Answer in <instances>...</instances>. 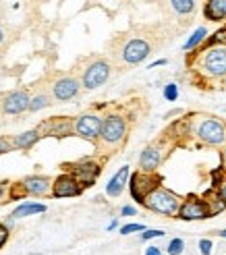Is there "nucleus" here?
I'll return each mask as SVG.
<instances>
[{"label": "nucleus", "mask_w": 226, "mask_h": 255, "mask_svg": "<svg viewBox=\"0 0 226 255\" xmlns=\"http://www.w3.org/2000/svg\"><path fill=\"white\" fill-rule=\"evenodd\" d=\"M166 63H168V60H166V58H160V60H156V63H152V65L147 67V69H156V67H162V65H166Z\"/></svg>", "instance_id": "obj_33"}, {"label": "nucleus", "mask_w": 226, "mask_h": 255, "mask_svg": "<svg viewBox=\"0 0 226 255\" xmlns=\"http://www.w3.org/2000/svg\"><path fill=\"white\" fill-rule=\"evenodd\" d=\"M210 216L212 214H210L208 203L197 199V197H189L179 210V218H183V220H203Z\"/></svg>", "instance_id": "obj_9"}, {"label": "nucleus", "mask_w": 226, "mask_h": 255, "mask_svg": "<svg viewBox=\"0 0 226 255\" xmlns=\"http://www.w3.org/2000/svg\"><path fill=\"white\" fill-rule=\"evenodd\" d=\"M203 15L210 21H222V19H226V0H208L203 6Z\"/></svg>", "instance_id": "obj_18"}, {"label": "nucleus", "mask_w": 226, "mask_h": 255, "mask_svg": "<svg viewBox=\"0 0 226 255\" xmlns=\"http://www.w3.org/2000/svg\"><path fill=\"white\" fill-rule=\"evenodd\" d=\"M164 98L168 102H174L176 98H179V87H176V83H168L164 87Z\"/></svg>", "instance_id": "obj_25"}, {"label": "nucleus", "mask_w": 226, "mask_h": 255, "mask_svg": "<svg viewBox=\"0 0 226 255\" xmlns=\"http://www.w3.org/2000/svg\"><path fill=\"white\" fill-rule=\"evenodd\" d=\"M6 239H8V228L4 226V224H0V247L6 243Z\"/></svg>", "instance_id": "obj_29"}, {"label": "nucleus", "mask_w": 226, "mask_h": 255, "mask_svg": "<svg viewBox=\"0 0 226 255\" xmlns=\"http://www.w3.org/2000/svg\"><path fill=\"white\" fill-rule=\"evenodd\" d=\"M143 206L147 210H152L156 214H164V216H174V214H179L181 210V199L179 195H174L172 191L168 189H162V187H156L150 195L145 197Z\"/></svg>", "instance_id": "obj_1"}, {"label": "nucleus", "mask_w": 226, "mask_h": 255, "mask_svg": "<svg viewBox=\"0 0 226 255\" xmlns=\"http://www.w3.org/2000/svg\"><path fill=\"white\" fill-rule=\"evenodd\" d=\"M135 212H137V210H135L133 206H125V208L121 210V214H123V216H135Z\"/></svg>", "instance_id": "obj_31"}, {"label": "nucleus", "mask_w": 226, "mask_h": 255, "mask_svg": "<svg viewBox=\"0 0 226 255\" xmlns=\"http://www.w3.org/2000/svg\"><path fill=\"white\" fill-rule=\"evenodd\" d=\"M29 104H32V98H29L25 91H13L11 96H6L2 108L8 114H21V112L29 110Z\"/></svg>", "instance_id": "obj_12"}, {"label": "nucleus", "mask_w": 226, "mask_h": 255, "mask_svg": "<svg viewBox=\"0 0 226 255\" xmlns=\"http://www.w3.org/2000/svg\"><path fill=\"white\" fill-rule=\"evenodd\" d=\"M71 127H73V122L68 120V118H52V120L42 122V127L37 129V131L42 133V131L48 129L46 135H58V137H63V135H68V133H71Z\"/></svg>", "instance_id": "obj_16"}, {"label": "nucleus", "mask_w": 226, "mask_h": 255, "mask_svg": "<svg viewBox=\"0 0 226 255\" xmlns=\"http://www.w3.org/2000/svg\"><path fill=\"white\" fill-rule=\"evenodd\" d=\"M2 195H4V185H0V199H2Z\"/></svg>", "instance_id": "obj_36"}, {"label": "nucleus", "mask_w": 226, "mask_h": 255, "mask_svg": "<svg viewBox=\"0 0 226 255\" xmlns=\"http://www.w3.org/2000/svg\"><path fill=\"white\" fill-rule=\"evenodd\" d=\"M77 91H79V83L73 79V77H63L58 79L54 83V98L61 100V102H66L77 96Z\"/></svg>", "instance_id": "obj_13"}, {"label": "nucleus", "mask_w": 226, "mask_h": 255, "mask_svg": "<svg viewBox=\"0 0 226 255\" xmlns=\"http://www.w3.org/2000/svg\"><path fill=\"white\" fill-rule=\"evenodd\" d=\"M185 249V241L183 239H172L168 243V255H181Z\"/></svg>", "instance_id": "obj_24"}, {"label": "nucleus", "mask_w": 226, "mask_h": 255, "mask_svg": "<svg viewBox=\"0 0 226 255\" xmlns=\"http://www.w3.org/2000/svg\"><path fill=\"white\" fill-rule=\"evenodd\" d=\"M6 151H11V144H8V139L0 137V154H6Z\"/></svg>", "instance_id": "obj_30"}, {"label": "nucleus", "mask_w": 226, "mask_h": 255, "mask_svg": "<svg viewBox=\"0 0 226 255\" xmlns=\"http://www.w3.org/2000/svg\"><path fill=\"white\" fill-rule=\"evenodd\" d=\"M127 133V125H125V118L119 116V114H110L104 125H102V139L106 141V144H119V141L125 137Z\"/></svg>", "instance_id": "obj_7"}, {"label": "nucleus", "mask_w": 226, "mask_h": 255, "mask_svg": "<svg viewBox=\"0 0 226 255\" xmlns=\"http://www.w3.org/2000/svg\"><path fill=\"white\" fill-rule=\"evenodd\" d=\"M152 172H137V175H133L131 177V195H133V199L135 201H139V203H143L145 201V197L150 195V193L158 187V182H154V179L150 177Z\"/></svg>", "instance_id": "obj_6"}, {"label": "nucleus", "mask_w": 226, "mask_h": 255, "mask_svg": "<svg viewBox=\"0 0 226 255\" xmlns=\"http://www.w3.org/2000/svg\"><path fill=\"white\" fill-rule=\"evenodd\" d=\"M199 251H201V255H212V241L201 239L199 241Z\"/></svg>", "instance_id": "obj_27"}, {"label": "nucleus", "mask_w": 226, "mask_h": 255, "mask_svg": "<svg viewBox=\"0 0 226 255\" xmlns=\"http://www.w3.org/2000/svg\"><path fill=\"white\" fill-rule=\"evenodd\" d=\"M97 175H100V166L96 162H81V164H75L73 168V177L81 182L83 187H92Z\"/></svg>", "instance_id": "obj_11"}, {"label": "nucleus", "mask_w": 226, "mask_h": 255, "mask_svg": "<svg viewBox=\"0 0 226 255\" xmlns=\"http://www.w3.org/2000/svg\"><path fill=\"white\" fill-rule=\"evenodd\" d=\"M197 137L208 146H220L226 139V127L216 118H205L197 125Z\"/></svg>", "instance_id": "obj_3"}, {"label": "nucleus", "mask_w": 226, "mask_h": 255, "mask_svg": "<svg viewBox=\"0 0 226 255\" xmlns=\"http://www.w3.org/2000/svg\"><path fill=\"white\" fill-rule=\"evenodd\" d=\"M145 255H162V251L158 247H147L145 249Z\"/></svg>", "instance_id": "obj_32"}, {"label": "nucleus", "mask_w": 226, "mask_h": 255, "mask_svg": "<svg viewBox=\"0 0 226 255\" xmlns=\"http://www.w3.org/2000/svg\"><path fill=\"white\" fill-rule=\"evenodd\" d=\"M108 75H110V65H108L106 60H96V63H92L83 73V87L85 89H97L108 81Z\"/></svg>", "instance_id": "obj_4"}, {"label": "nucleus", "mask_w": 226, "mask_h": 255, "mask_svg": "<svg viewBox=\"0 0 226 255\" xmlns=\"http://www.w3.org/2000/svg\"><path fill=\"white\" fill-rule=\"evenodd\" d=\"M42 212H46L44 203H21V206L13 212L11 218H23V216H32V214H42Z\"/></svg>", "instance_id": "obj_20"}, {"label": "nucleus", "mask_w": 226, "mask_h": 255, "mask_svg": "<svg viewBox=\"0 0 226 255\" xmlns=\"http://www.w3.org/2000/svg\"><path fill=\"white\" fill-rule=\"evenodd\" d=\"M156 237H164V230H145L141 234L143 241H150V239H156Z\"/></svg>", "instance_id": "obj_28"}, {"label": "nucleus", "mask_w": 226, "mask_h": 255, "mask_svg": "<svg viewBox=\"0 0 226 255\" xmlns=\"http://www.w3.org/2000/svg\"><path fill=\"white\" fill-rule=\"evenodd\" d=\"M152 48L150 44L145 42V39H131V42H127V46L123 48V58L127 65H139L143 60L150 56Z\"/></svg>", "instance_id": "obj_8"}, {"label": "nucleus", "mask_w": 226, "mask_h": 255, "mask_svg": "<svg viewBox=\"0 0 226 255\" xmlns=\"http://www.w3.org/2000/svg\"><path fill=\"white\" fill-rule=\"evenodd\" d=\"M160 160H162V154L158 147H145L139 156V166L143 172H154L160 166Z\"/></svg>", "instance_id": "obj_17"}, {"label": "nucleus", "mask_w": 226, "mask_h": 255, "mask_svg": "<svg viewBox=\"0 0 226 255\" xmlns=\"http://www.w3.org/2000/svg\"><path fill=\"white\" fill-rule=\"evenodd\" d=\"M32 255H40V253H32Z\"/></svg>", "instance_id": "obj_40"}, {"label": "nucleus", "mask_w": 226, "mask_h": 255, "mask_svg": "<svg viewBox=\"0 0 226 255\" xmlns=\"http://www.w3.org/2000/svg\"><path fill=\"white\" fill-rule=\"evenodd\" d=\"M2 37H4V34H2V29H0V42H2Z\"/></svg>", "instance_id": "obj_39"}, {"label": "nucleus", "mask_w": 226, "mask_h": 255, "mask_svg": "<svg viewBox=\"0 0 226 255\" xmlns=\"http://www.w3.org/2000/svg\"><path fill=\"white\" fill-rule=\"evenodd\" d=\"M40 139V131H25V133H19L17 137H15V146L19 147V149H27V147H32L35 141Z\"/></svg>", "instance_id": "obj_19"}, {"label": "nucleus", "mask_w": 226, "mask_h": 255, "mask_svg": "<svg viewBox=\"0 0 226 255\" xmlns=\"http://www.w3.org/2000/svg\"><path fill=\"white\" fill-rule=\"evenodd\" d=\"M205 36H208V29H205V27H197V29H195V32L191 34V37L185 42L183 50H187V52H189V50L197 48V46L203 42V39H205Z\"/></svg>", "instance_id": "obj_21"}, {"label": "nucleus", "mask_w": 226, "mask_h": 255, "mask_svg": "<svg viewBox=\"0 0 226 255\" xmlns=\"http://www.w3.org/2000/svg\"><path fill=\"white\" fill-rule=\"evenodd\" d=\"M220 197H222V201H226V182L220 187Z\"/></svg>", "instance_id": "obj_34"}, {"label": "nucleus", "mask_w": 226, "mask_h": 255, "mask_svg": "<svg viewBox=\"0 0 226 255\" xmlns=\"http://www.w3.org/2000/svg\"><path fill=\"white\" fill-rule=\"evenodd\" d=\"M21 185L29 195H46L52 187V181L46 179V177H27Z\"/></svg>", "instance_id": "obj_14"}, {"label": "nucleus", "mask_w": 226, "mask_h": 255, "mask_svg": "<svg viewBox=\"0 0 226 255\" xmlns=\"http://www.w3.org/2000/svg\"><path fill=\"white\" fill-rule=\"evenodd\" d=\"M102 125H104V120L100 116H96V114H83L77 118L75 122V133L83 137V139H97L102 135Z\"/></svg>", "instance_id": "obj_5"}, {"label": "nucleus", "mask_w": 226, "mask_h": 255, "mask_svg": "<svg viewBox=\"0 0 226 255\" xmlns=\"http://www.w3.org/2000/svg\"><path fill=\"white\" fill-rule=\"evenodd\" d=\"M116 224H119V222H116V220H112L110 224H108V230H112V228H116Z\"/></svg>", "instance_id": "obj_35"}, {"label": "nucleus", "mask_w": 226, "mask_h": 255, "mask_svg": "<svg viewBox=\"0 0 226 255\" xmlns=\"http://www.w3.org/2000/svg\"><path fill=\"white\" fill-rule=\"evenodd\" d=\"M48 104H50V100H48L46 96H35V98L32 100V104H29V110H32V112H37V110L46 108Z\"/></svg>", "instance_id": "obj_23"}, {"label": "nucleus", "mask_w": 226, "mask_h": 255, "mask_svg": "<svg viewBox=\"0 0 226 255\" xmlns=\"http://www.w3.org/2000/svg\"><path fill=\"white\" fill-rule=\"evenodd\" d=\"M218 234H220V237H224V239H226V230H220Z\"/></svg>", "instance_id": "obj_38"}, {"label": "nucleus", "mask_w": 226, "mask_h": 255, "mask_svg": "<svg viewBox=\"0 0 226 255\" xmlns=\"http://www.w3.org/2000/svg\"><path fill=\"white\" fill-rule=\"evenodd\" d=\"M170 4L179 15H189L195 8V0H170Z\"/></svg>", "instance_id": "obj_22"}, {"label": "nucleus", "mask_w": 226, "mask_h": 255, "mask_svg": "<svg viewBox=\"0 0 226 255\" xmlns=\"http://www.w3.org/2000/svg\"><path fill=\"white\" fill-rule=\"evenodd\" d=\"M141 230H145L143 224H125L121 228V234H131V232H141Z\"/></svg>", "instance_id": "obj_26"}, {"label": "nucleus", "mask_w": 226, "mask_h": 255, "mask_svg": "<svg viewBox=\"0 0 226 255\" xmlns=\"http://www.w3.org/2000/svg\"><path fill=\"white\" fill-rule=\"evenodd\" d=\"M127 181H129V166H123L116 175L108 181V185H106V195L108 197H119L125 185H127Z\"/></svg>", "instance_id": "obj_15"}, {"label": "nucleus", "mask_w": 226, "mask_h": 255, "mask_svg": "<svg viewBox=\"0 0 226 255\" xmlns=\"http://www.w3.org/2000/svg\"><path fill=\"white\" fill-rule=\"evenodd\" d=\"M81 193V182L77 181L73 175H61L54 181V187H52V195L54 197H75Z\"/></svg>", "instance_id": "obj_10"}, {"label": "nucleus", "mask_w": 226, "mask_h": 255, "mask_svg": "<svg viewBox=\"0 0 226 255\" xmlns=\"http://www.w3.org/2000/svg\"><path fill=\"white\" fill-rule=\"evenodd\" d=\"M203 73L210 77H224L226 75V46H212L208 48L201 60Z\"/></svg>", "instance_id": "obj_2"}, {"label": "nucleus", "mask_w": 226, "mask_h": 255, "mask_svg": "<svg viewBox=\"0 0 226 255\" xmlns=\"http://www.w3.org/2000/svg\"><path fill=\"white\" fill-rule=\"evenodd\" d=\"M222 160H224V168H226V147H224V154H222Z\"/></svg>", "instance_id": "obj_37"}]
</instances>
